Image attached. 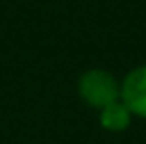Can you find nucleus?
<instances>
[{"mask_svg":"<svg viewBox=\"0 0 146 144\" xmlns=\"http://www.w3.org/2000/svg\"><path fill=\"white\" fill-rule=\"evenodd\" d=\"M78 98L93 110H102L121 96V81L106 68H87L76 81Z\"/></svg>","mask_w":146,"mask_h":144,"instance_id":"nucleus-1","label":"nucleus"},{"mask_svg":"<svg viewBox=\"0 0 146 144\" xmlns=\"http://www.w3.org/2000/svg\"><path fill=\"white\" fill-rule=\"evenodd\" d=\"M119 100L138 119H146V64L131 68L121 78Z\"/></svg>","mask_w":146,"mask_h":144,"instance_id":"nucleus-2","label":"nucleus"},{"mask_svg":"<svg viewBox=\"0 0 146 144\" xmlns=\"http://www.w3.org/2000/svg\"><path fill=\"white\" fill-rule=\"evenodd\" d=\"M98 121H100V127L104 131L121 133V131L131 127L133 115L127 110V106L123 102L117 100V102H110L108 106H104L102 110H98Z\"/></svg>","mask_w":146,"mask_h":144,"instance_id":"nucleus-3","label":"nucleus"}]
</instances>
